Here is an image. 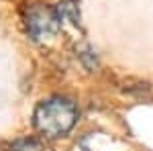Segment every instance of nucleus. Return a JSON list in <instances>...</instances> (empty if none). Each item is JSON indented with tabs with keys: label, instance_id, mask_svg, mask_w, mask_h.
Wrapping results in <instances>:
<instances>
[{
	"label": "nucleus",
	"instance_id": "nucleus-1",
	"mask_svg": "<svg viewBox=\"0 0 153 151\" xmlns=\"http://www.w3.org/2000/svg\"><path fill=\"white\" fill-rule=\"evenodd\" d=\"M35 129L49 139H57L68 135L78 123V108L68 98H47L39 102L33 112Z\"/></svg>",
	"mask_w": 153,
	"mask_h": 151
},
{
	"label": "nucleus",
	"instance_id": "nucleus-2",
	"mask_svg": "<svg viewBox=\"0 0 153 151\" xmlns=\"http://www.w3.org/2000/svg\"><path fill=\"white\" fill-rule=\"evenodd\" d=\"M59 14L57 10L49 8L45 4H33L29 6L27 16H25V25H27V31L29 35L33 37L35 41L39 39H45V37H53L59 31Z\"/></svg>",
	"mask_w": 153,
	"mask_h": 151
},
{
	"label": "nucleus",
	"instance_id": "nucleus-3",
	"mask_svg": "<svg viewBox=\"0 0 153 151\" xmlns=\"http://www.w3.org/2000/svg\"><path fill=\"white\" fill-rule=\"evenodd\" d=\"M10 151H49V147L45 145V141L37 139V137H23L12 143Z\"/></svg>",
	"mask_w": 153,
	"mask_h": 151
}]
</instances>
